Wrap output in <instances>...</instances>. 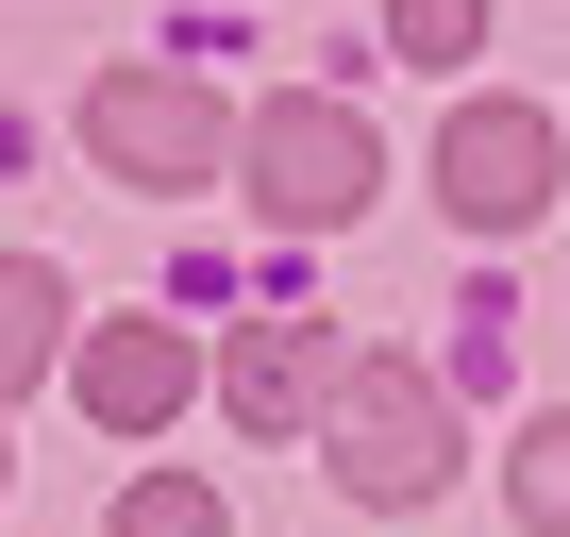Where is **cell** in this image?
Returning a JSON list of instances; mask_svg holds the SVG:
<instances>
[{
	"instance_id": "cell-1",
	"label": "cell",
	"mask_w": 570,
	"mask_h": 537,
	"mask_svg": "<svg viewBox=\"0 0 570 537\" xmlns=\"http://www.w3.org/2000/svg\"><path fill=\"white\" fill-rule=\"evenodd\" d=\"M320 453H336L353 504H436V487H453V403H436V370H403V353H336Z\"/></svg>"
},
{
	"instance_id": "cell-2",
	"label": "cell",
	"mask_w": 570,
	"mask_h": 537,
	"mask_svg": "<svg viewBox=\"0 0 570 537\" xmlns=\"http://www.w3.org/2000/svg\"><path fill=\"white\" fill-rule=\"evenodd\" d=\"M235 185H252V218H285V235H336L370 185H386V135L353 118V101H252L235 118Z\"/></svg>"
},
{
	"instance_id": "cell-3",
	"label": "cell",
	"mask_w": 570,
	"mask_h": 537,
	"mask_svg": "<svg viewBox=\"0 0 570 537\" xmlns=\"http://www.w3.org/2000/svg\"><path fill=\"white\" fill-rule=\"evenodd\" d=\"M85 152H101L118 185H218V168H235V118H218L185 68H101V85H85Z\"/></svg>"
},
{
	"instance_id": "cell-4",
	"label": "cell",
	"mask_w": 570,
	"mask_h": 537,
	"mask_svg": "<svg viewBox=\"0 0 570 537\" xmlns=\"http://www.w3.org/2000/svg\"><path fill=\"white\" fill-rule=\"evenodd\" d=\"M436 202H453L470 235H520V218L553 202V118H537V101H453V135H436Z\"/></svg>"
},
{
	"instance_id": "cell-5",
	"label": "cell",
	"mask_w": 570,
	"mask_h": 537,
	"mask_svg": "<svg viewBox=\"0 0 570 537\" xmlns=\"http://www.w3.org/2000/svg\"><path fill=\"white\" fill-rule=\"evenodd\" d=\"M218 403H235V437H303V420L336 403V336H320V320H235Z\"/></svg>"
},
{
	"instance_id": "cell-6",
	"label": "cell",
	"mask_w": 570,
	"mask_h": 537,
	"mask_svg": "<svg viewBox=\"0 0 570 537\" xmlns=\"http://www.w3.org/2000/svg\"><path fill=\"white\" fill-rule=\"evenodd\" d=\"M68 387H85V420H118V437H151V420H185V387H202V353H185L168 320H101V336L68 353Z\"/></svg>"
},
{
	"instance_id": "cell-7",
	"label": "cell",
	"mask_w": 570,
	"mask_h": 537,
	"mask_svg": "<svg viewBox=\"0 0 570 537\" xmlns=\"http://www.w3.org/2000/svg\"><path fill=\"white\" fill-rule=\"evenodd\" d=\"M51 353H68V286H51L35 252H0V387H35Z\"/></svg>"
},
{
	"instance_id": "cell-8",
	"label": "cell",
	"mask_w": 570,
	"mask_h": 537,
	"mask_svg": "<svg viewBox=\"0 0 570 537\" xmlns=\"http://www.w3.org/2000/svg\"><path fill=\"white\" fill-rule=\"evenodd\" d=\"M118 537H235V504L202 470H151V487H118Z\"/></svg>"
},
{
	"instance_id": "cell-9",
	"label": "cell",
	"mask_w": 570,
	"mask_h": 537,
	"mask_svg": "<svg viewBox=\"0 0 570 537\" xmlns=\"http://www.w3.org/2000/svg\"><path fill=\"white\" fill-rule=\"evenodd\" d=\"M386 51L403 68H470L487 51V0H386Z\"/></svg>"
},
{
	"instance_id": "cell-10",
	"label": "cell",
	"mask_w": 570,
	"mask_h": 537,
	"mask_svg": "<svg viewBox=\"0 0 570 537\" xmlns=\"http://www.w3.org/2000/svg\"><path fill=\"white\" fill-rule=\"evenodd\" d=\"M520 537H570V403L520 420Z\"/></svg>"
}]
</instances>
